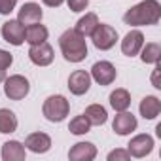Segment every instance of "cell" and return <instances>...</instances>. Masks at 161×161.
<instances>
[{
    "label": "cell",
    "mask_w": 161,
    "mask_h": 161,
    "mask_svg": "<svg viewBox=\"0 0 161 161\" xmlns=\"http://www.w3.org/2000/svg\"><path fill=\"white\" fill-rule=\"evenodd\" d=\"M159 19H161V6L157 0H144V2L127 10L123 15L125 25H131V27L155 25Z\"/></svg>",
    "instance_id": "cell-1"
},
{
    "label": "cell",
    "mask_w": 161,
    "mask_h": 161,
    "mask_svg": "<svg viewBox=\"0 0 161 161\" xmlns=\"http://www.w3.org/2000/svg\"><path fill=\"white\" fill-rule=\"evenodd\" d=\"M59 46L63 51V57L70 63H80L87 57V44L86 36H82L76 29H68L61 34Z\"/></svg>",
    "instance_id": "cell-2"
},
{
    "label": "cell",
    "mask_w": 161,
    "mask_h": 161,
    "mask_svg": "<svg viewBox=\"0 0 161 161\" xmlns=\"http://www.w3.org/2000/svg\"><path fill=\"white\" fill-rule=\"evenodd\" d=\"M42 112H44L46 119H49L53 123H59V121H63L68 116L70 104H68V101L63 95H51V97L46 99V103L42 106Z\"/></svg>",
    "instance_id": "cell-3"
},
{
    "label": "cell",
    "mask_w": 161,
    "mask_h": 161,
    "mask_svg": "<svg viewBox=\"0 0 161 161\" xmlns=\"http://www.w3.org/2000/svg\"><path fill=\"white\" fill-rule=\"evenodd\" d=\"M31 91V84H29V80L21 74H14L10 78L4 80V93L8 99L12 101H21L29 95Z\"/></svg>",
    "instance_id": "cell-4"
},
{
    "label": "cell",
    "mask_w": 161,
    "mask_h": 161,
    "mask_svg": "<svg viewBox=\"0 0 161 161\" xmlns=\"http://www.w3.org/2000/svg\"><path fill=\"white\" fill-rule=\"evenodd\" d=\"M91 40H93V44H95L97 49L106 51V49H110V47L116 46L118 31H116L114 27H110V25H103V23H99L97 29L91 32Z\"/></svg>",
    "instance_id": "cell-5"
},
{
    "label": "cell",
    "mask_w": 161,
    "mask_h": 161,
    "mask_svg": "<svg viewBox=\"0 0 161 161\" xmlns=\"http://www.w3.org/2000/svg\"><path fill=\"white\" fill-rule=\"evenodd\" d=\"M116 66L108 61H99L93 64L91 68V78L95 80V82L99 86H110L114 80H116Z\"/></svg>",
    "instance_id": "cell-6"
},
{
    "label": "cell",
    "mask_w": 161,
    "mask_h": 161,
    "mask_svg": "<svg viewBox=\"0 0 161 161\" xmlns=\"http://www.w3.org/2000/svg\"><path fill=\"white\" fill-rule=\"evenodd\" d=\"M2 36L12 46H21L25 42V27L17 19H10L2 25Z\"/></svg>",
    "instance_id": "cell-7"
},
{
    "label": "cell",
    "mask_w": 161,
    "mask_h": 161,
    "mask_svg": "<svg viewBox=\"0 0 161 161\" xmlns=\"http://www.w3.org/2000/svg\"><path fill=\"white\" fill-rule=\"evenodd\" d=\"M153 150V138L150 135H136L127 144V152L133 157H146Z\"/></svg>",
    "instance_id": "cell-8"
},
{
    "label": "cell",
    "mask_w": 161,
    "mask_h": 161,
    "mask_svg": "<svg viewBox=\"0 0 161 161\" xmlns=\"http://www.w3.org/2000/svg\"><path fill=\"white\" fill-rule=\"evenodd\" d=\"M91 87V74L86 70H76L68 78V89L74 95H84Z\"/></svg>",
    "instance_id": "cell-9"
},
{
    "label": "cell",
    "mask_w": 161,
    "mask_h": 161,
    "mask_svg": "<svg viewBox=\"0 0 161 161\" xmlns=\"http://www.w3.org/2000/svg\"><path fill=\"white\" fill-rule=\"evenodd\" d=\"M29 57H31V61H32L34 64H38V66H47V64L53 63V47H51L47 42L31 46Z\"/></svg>",
    "instance_id": "cell-10"
},
{
    "label": "cell",
    "mask_w": 161,
    "mask_h": 161,
    "mask_svg": "<svg viewBox=\"0 0 161 161\" xmlns=\"http://www.w3.org/2000/svg\"><path fill=\"white\" fill-rule=\"evenodd\" d=\"M142 46H144V34H142L140 31H131V32H127L125 38L121 40V51H123V55H127V57L138 55L140 49H142Z\"/></svg>",
    "instance_id": "cell-11"
},
{
    "label": "cell",
    "mask_w": 161,
    "mask_h": 161,
    "mask_svg": "<svg viewBox=\"0 0 161 161\" xmlns=\"http://www.w3.org/2000/svg\"><path fill=\"white\" fill-rule=\"evenodd\" d=\"M95 157H97V148L91 142H78L68 152L70 161H91Z\"/></svg>",
    "instance_id": "cell-12"
},
{
    "label": "cell",
    "mask_w": 161,
    "mask_h": 161,
    "mask_svg": "<svg viewBox=\"0 0 161 161\" xmlns=\"http://www.w3.org/2000/svg\"><path fill=\"white\" fill-rule=\"evenodd\" d=\"M112 129L118 133V135H129V133H133L135 129H136V118L131 114V112H127V110H123V112H119L116 118H114V123H112Z\"/></svg>",
    "instance_id": "cell-13"
},
{
    "label": "cell",
    "mask_w": 161,
    "mask_h": 161,
    "mask_svg": "<svg viewBox=\"0 0 161 161\" xmlns=\"http://www.w3.org/2000/svg\"><path fill=\"white\" fill-rule=\"evenodd\" d=\"M17 21L21 25H27V27L34 25V23H40L42 21V8H40V4H34V2L23 4V8L19 10Z\"/></svg>",
    "instance_id": "cell-14"
},
{
    "label": "cell",
    "mask_w": 161,
    "mask_h": 161,
    "mask_svg": "<svg viewBox=\"0 0 161 161\" xmlns=\"http://www.w3.org/2000/svg\"><path fill=\"white\" fill-rule=\"evenodd\" d=\"M25 146L34 153H46L51 148V138L46 133H32L25 138Z\"/></svg>",
    "instance_id": "cell-15"
},
{
    "label": "cell",
    "mask_w": 161,
    "mask_h": 161,
    "mask_svg": "<svg viewBox=\"0 0 161 161\" xmlns=\"http://www.w3.org/2000/svg\"><path fill=\"white\" fill-rule=\"evenodd\" d=\"M2 159L4 161H23L25 159V144L17 140L4 142L2 146Z\"/></svg>",
    "instance_id": "cell-16"
},
{
    "label": "cell",
    "mask_w": 161,
    "mask_h": 161,
    "mask_svg": "<svg viewBox=\"0 0 161 161\" xmlns=\"http://www.w3.org/2000/svg\"><path fill=\"white\" fill-rule=\"evenodd\" d=\"M161 112V103L157 97H144L140 101V114L144 119H155Z\"/></svg>",
    "instance_id": "cell-17"
},
{
    "label": "cell",
    "mask_w": 161,
    "mask_h": 161,
    "mask_svg": "<svg viewBox=\"0 0 161 161\" xmlns=\"http://www.w3.org/2000/svg\"><path fill=\"white\" fill-rule=\"evenodd\" d=\"M47 29L44 27V25H38V23H34V25H29L27 29H25V42H29L31 46H36V44H42V42H46L47 40Z\"/></svg>",
    "instance_id": "cell-18"
},
{
    "label": "cell",
    "mask_w": 161,
    "mask_h": 161,
    "mask_svg": "<svg viewBox=\"0 0 161 161\" xmlns=\"http://www.w3.org/2000/svg\"><path fill=\"white\" fill-rule=\"evenodd\" d=\"M110 106L116 112H123L131 106V95L127 89H116L110 93Z\"/></svg>",
    "instance_id": "cell-19"
},
{
    "label": "cell",
    "mask_w": 161,
    "mask_h": 161,
    "mask_svg": "<svg viewBox=\"0 0 161 161\" xmlns=\"http://www.w3.org/2000/svg\"><path fill=\"white\" fill-rule=\"evenodd\" d=\"M84 116L87 118V121H89L91 125H104L106 119H108V114H106L104 106H101V104H91V106H87Z\"/></svg>",
    "instance_id": "cell-20"
},
{
    "label": "cell",
    "mask_w": 161,
    "mask_h": 161,
    "mask_svg": "<svg viewBox=\"0 0 161 161\" xmlns=\"http://www.w3.org/2000/svg\"><path fill=\"white\" fill-rule=\"evenodd\" d=\"M97 25H99L97 14H86L82 19L76 23V31L82 34V36H91V32L97 29Z\"/></svg>",
    "instance_id": "cell-21"
},
{
    "label": "cell",
    "mask_w": 161,
    "mask_h": 161,
    "mask_svg": "<svg viewBox=\"0 0 161 161\" xmlns=\"http://www.w3.org/2000/svg\"><path fill=\"white\" fill-rule=\"evenodd\" d=\"M17 129V118L12 110L8 108H0V133H15Z\"/></svg>",
    "instance_id": "cell-22"
},
{
    "label": "cell",
    "mask_w": 161,
    "mask_h": 161,
    "mask_svg": "<svg viewBox=\"0 0 161 161\" xmlns=\"http://www.w3.org/2000/svg\"><path fill=\"white\" fill-rule=\"evenodd\" d=\"M142 55H140V59L144 61V63H159V59H161V46L159 44H155V42H150V44H146V46H142Z\"/></svg>",
    "instance_id": "cell-23"
},
{
    "label": "cell",
    "mask_w": 161,
    "mask_h": 161,
    "mask_svg": "<svg viewBox=\"0 0 161 161\" xmlns=\"http://www.w3.org/2000/svg\"><path fill=\"white\" fill-rule=\"evenodd\" d=\"M89 127H91V123L87 121L86 116H76V118L70 121L68 131H70L72 135H86V133H89Z\"/></svg>",
    "instance_id": "cell-24"
},
{
    "label": "cell",
    "mask_w": 161,
    "mask_h": 161,
    "mask_svg": "<svg viewBox=\"0 0 161 161\" xmlns=\"http://www.w3.org/2000/svg\"><path fill=\"white\" fill-rule=\"evenodd\" d=\"M131 153L127 150H114L108 153V161H129Z\"/></svg>",
    "instance_id": "cell-25"
},
{
    "label": "cell",
    "mask_w": 161,
    "mask_h": 161,
    "mask_svg": "<svg viewBox=\"0 0 161 161\" xmlns=\"http://www.w3.org/2000/svg\"><path fill=\"white\" fill-rule=\"evenodd\" d=\"M68 2V8L72 10V12H84L86 8H87V2L89 0H66Z\"/></svg>",
    "instance_id": "cell-26"
},
{
    "label": "cell",
    "mask_w": 161,
    "mask_h": 161,
    "mask_svg": "<svg viewBox=\"0 0 161 161\" xmlns=\"http://www.w3.org/2000/svg\"><path fill=\"white\" fill-rule=\"evenodd\" d=\"M15 4H17V0H0V14H4V15L12 14Z\"/></svg>",
    "instance_id": "cell-27"
},
{
    "label": "cell",
    "mask_w": 161,
    "mask_h": 161,
    "mask_svg": "<svg viewBox=\"0 0 161 161\" xmlns=\"http://www.w3.org/2000/svg\"><path fill=\"white\" fill-rule=\"evenodd\" d=\"M12 63H14L12 53H8V51H4V49H0V68H10Z\"/></svg>",
    "instance_id": "cell-28"
},
{
    "label": "cell",
    "mask_w": 161,
    "mask_h": 161,
    "mask_svg": "<svg viewBox=\"0 0 161 161\" xmlns=\"http://www.w3.org/2000/svg\"><path fill=\"white\" fill-rule=\"evenodd\" d=\"M159 63H155V68H153V76H152V82H153V87H161V84H159V80H157V76H159Z\"/></svg>",
    "instance_id": "cell-29"
},
{
    "label": "cell",
    "mask_w": 161,
    "mask_h": 161,
    "mask_svg": "<svg viewBox=\"0 0 161 161\" xmlns=\"http://www.w3.org/2000/svg\"><path fill=\"white\" fill-rule=\"evenodd\" d=\"M42 2H44L46 6H49V8H59L64 0H42Z\"/></svg>",
    "instance_id": "cell-30"
},
{
    "label": "cell",
    "mask_w": 161,
    "mask_h": 161,
    "mask_svg": "<svg viewBox=\"0 0 161 161\" xmlns=\"http://www.w3.org/2000/svg\"><path fill=\"white\" fill-rule=\"evenodd\" d=\"M6 80V68H0V82Z\"/></svg>",
    "instance_id": "cell-31"
}]
</instances>
